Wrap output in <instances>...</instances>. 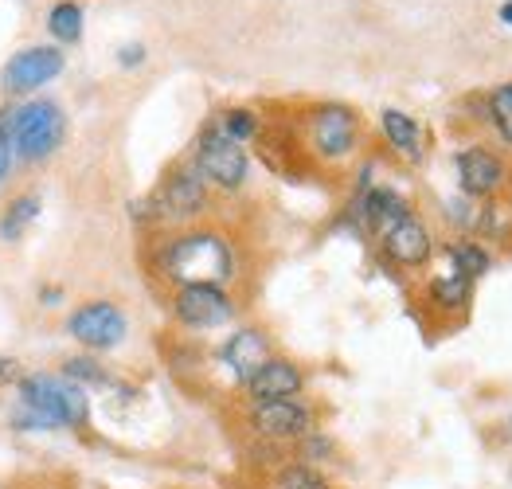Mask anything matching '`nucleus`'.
I'll use <instances>...</instances> for the list:
<instances>
[{
	"instance_id": "a878e982",
	"label": "nucleus",
	"mask_w": 512,
	"mask_h": 489,
	"mask_svg": "<svg viewBox=\"0 0 512 489\" xmlns=\"http://www.w3.org/2000/svg\"><path fill=\"white\" fill-rule=\"evenodd\" d=\"M20 380H24V364L16 356H0V388L20 384Z\"/></svg>"
},
{
	"instance_id": "0eeeda50",
	"label": "nucleus",
	"mask_w": 512,
	"mask_h": 489,
	"mask_svg": "<svg viewBox=\"0 0 512 489\" xmlns=\"http://www.w3.org/2000/svg\"><path fill=\"white\" fill-rule=\"evenodd\" d=\"M247 427L258 443L294 446L317 431V411L305 400H266L247 407Z\"/></svg>"
},
{
	"instance_id": "9b49d317",
	"label": "nucleus",
	"mask_w": 512,
	"mask_h": 489,
	"mask_svg": "<svg viewBox=\"0 0 512 489\" xmlns=\"http://www.w3.org/2000/svg\"><path fill=\"white\" fill-rule=\"evenodd\" d=\"M63 71V51L59 47H24L16 51L8 63H4V75L0 83L8 94H28V90H40L47 87L55 75Z\"/></svg>"
},
{
	"instance_id": "dca6fc26",
	"label": "nucleus",
	"mask_w": 512,
	"mask_h": 489,
	"mask_svg": "<svg viewBox=\"0 0 512 489\" xmlns=\"http://www.w3.org/2000/svg\"><path fill=\"white\" fill-rule=\"evenodd\" d=\"M380 134L384 141L403 157V161H411V165H419L423 157H427V141H423V126L411 118V114H403V110H395V106H387L380 110Z\"/></svg>"
},
{
	"instance_id": "20e7f679",
	"label": "nucleus",
	"mask_w": 512,
	"mask_h": 489,
	"mask_svg": "<svg viewBox=\"0 0 512 489\" xmlns=\"http://www.w3.org/2000/svg\"><path fill=\"white\" fill-rule=\"evenodd\" d=\"M364 122L344 102H317L301 118V149L321 165H344L360 153Z\"/></svg>"
},
{
	"instance_id": "f8f14e48",
	"label": "nucleus",
	"mask_w": 512,
	"mask_h": 489,
	"mask_svg": "<svg viewBox=\"0 0 512 489\" xmlns=\"http://www.w3.org/2000/svg\"><path fill=\"white\" fill-rule=\"evenodd\" d=\"M274 356V349H270V337L262 333V329H255V325H247V329H235L219 349H215V360L227 368V376L243 388L251 376H255L258 368L266 364Z\"/></svg>"
},
{
	"instance_id": "cd10ccee",
	"label": "nucleus",
	"mask_w": 512,
	"mask_h": 489,
	"mask_svg": "<svg viewBox=\"0 0 512 489\" xmlns=\"http://www.w3.org/2000/svg\"><path fill=\"white\" fill-rule=\"evenodd\" d=\"M501 20H505V24L512 28V0H509V4H501Z\"/></svg>"
},
{
	"instance_id": "393cba45",
	"label": "nucleus",
	"mask_w": 512,
	"mask_h": 489,
	"mask_svg": "<svg viewBox=\"0 0 512 489\" xmlns=\"http://www.w3.org/2000/svg\"><path fill=\"white\" fill-rule=\"evenodd\" d=\"M16 161V137H12V110H0V184L12 173Z\"/></svg>"
},
{
	"instance_id": "39448f33",
	"label": "nucleus",
	"mask_w": 512,
	"mask_h": 489,
	"mask_svg": "<svg viewBox=\"0 0 512 489\" xmlns=\"http://www.w3.org/2000/svg\"><path fill=\"white\" fill-rule=\"evenodd\" d=\"M192 165L200 169V177L212 184L215 192H243L251 180V153L227 137L215 122H208L196 137V153Z\"/></svg>"
},
{
	"instance_id": "c85d7f7f",
	"label": "nucleus",
	"mask_w": 512,
	"mask_h": 489,
	"mask_svg": "<svg viewBox=\"0 0 512 489\" xmlns=\"http://www.w3.org/2000/svg\"><path fill=\"white\" fill-rule=\"evenodd\" d=\"M509 208H512V173H509Z\"/></svg>"
},
{
	"instance_id": "6ab92c4d",
	"label": "nucleus",
	"mask_w": 512,
	"mask_h": 489,
	"mask_svg": "<svg viewBox=\"0 0 512 489\" xmlns=\"http://www.w3.org/2000/svg\"><path fill=\"white\" fill-rule=\"evenodd\" d=\"M270 489H333V482L321 474V466H309V462L294 458L270 474Z\"/></svg>"
},
{
	"instance_id": "6e6552de",
	"label": "nucleus",
	"mask_w": 512,
	"mask_h": 489,
	"mask_svg": "<svg viewBox=\"0 0 512 489\" xmlns=\"http://www.w3.org/2000/svg\"><path fill=\"white\" fill-rule=\"evenodd\" d=\"M169 313L176 317V325L208 333V329L231 325L239 306L227 294V286H180V290H172Z\"/></svg>"
},
{
	"instance_id": "4be33fe9",
	"label": "nucleus",
	"mask_w": 512,
	"mask_h": 489,
	"mask_svg": "<svg viewBox=\"0 0 512 489\" xmlns=\"http://www.w3.org/2000/svg\"><path fill=\"white\" fill-rule=\"evenodd\" d=\"M485 122L505 145H512V83H501L485 94Z\"/></svg>"
},
{
	"instance_id": "b1692460",
	"label": "nucleus",
	"mask_w": 512,
	"mask_h": 489,
	"mask_svg": "<svg viewBox=\"0 0 512 489\" xmlns=\"http://www.w3.org/2000/svg\"><path fill=\"white\" fill-rule=\"evenodd\" d=\"M63 376L75 380V384H83V388H110L114 384L110 372L94 356H71V360H63Z\"/></svg>"
},
{
	"instance_id": "423d86ee",
	"label": "nucleus",
	"mask_w": 512,
	"mask_h": 489,
	"mask_svg": "<svg viewBox=\"0 0 512 489\" xmlns=\"http://www.w3.org/2000/svg\"><path fill=\"white\" fill-rule=\"evenodd\" d=\"M67 134V118L51 98H32L12 110V137H16V157L20 161H43L51 157Z\"/></svg>"
},
{
	"instance_id": "4468645a",
	"label": "nucleus",
	"mask_w": 512,
	"mask_h": 489,
	"mask_svg": "<svg viewBox=\"0 0 512 489\" xmlns=\"http://www.w3.org/2000/svg\"><path fill=\"white\" fill-rule=\"evenodd\" d=\"M247 400L251 403H266V400H298L305 392V372L301 364L286 360V356H270L255 376L243 384Z\"/></svg>"
},
{
	"instance_id": "1a4fd4ad",
	"label": "nucleus",
	"mask_w": 512,
	"mask_h": 489,
	"mask_svg": "<svg viewBox=\"0 0 512 489\" xmlns=\"http://www.w3.org/2000/svg\"><path fill=\"white\" fill-rule=\"evenodd\" d=\"M458 188L466 200H493L509 184V161L493 145H466L454 153Z\"/></svg>"
},
{
	"instance_id": "bb28decb",
	"label": "nucleus",
	"mask_w": 512,
	"mask_h": 489,
	"mask_svg": "<svg viewBox=\"0 0 512 489\" xmlns=\"http://www.w3.org/2000/svg\"><path fill=\"white\" fill-rule=\"evenodd\" d=\"M118 63H122V67H137V63H145V47L126 44L122 51H118Z\"/></svg>"
},
{
	"instance_id": "5701e85b",
	"label": "nucleus",
	"mask_w": 512,
	"mask_h": 489,
	"mask_svg": "<svg viewBox=\"0 0 512 489\" xmlns=\"http://www.w3.org/2000/svg\"><path fill=\"white\" fill-rule=\"evenodd\" d=\"M215 126H219L227 137H235L239 145L258 141V134H262V118H258L251 106H227V110L215 118Z\"/></svg>"
},
{
	"instance_id": "c756f323",
	"label": "nucleus",
	"mask_w": 512,
	"mask_h": 489,
	"mask_svg": "<svg viewBox=\"0 0 512 489\" xmlns=\"http://www.w3.org/2000/svg\"><path fill=\"white\" fill-rule=\"evenodd\" d=\"M509 427H512V423H509Z\"/></svg>"
},
{
	"instance_id": "412c9836",
	"label": "nucleus",
	"mask_w": 512,
	"mask_h": 489,
	"mask_svg": "<svg viewBox=\"0 0 512 489\" xmlns=\"http://www.w3.org/2000/svg\"><path fill=\"white\" fill-rule=\"evenodd\" d=\"M47 32H51L59 44H79V40H83V8H79L75 0L51 4V12H47Z\"/></svg>"
},
{
	"instance_id": "9d476101",
	"label": "nucleus",
	"mask_w": 512,
	"mask_h": 489,
	"mask_svg": "<svg viewBox=\"0 0 512 489\" xmlns=\"http://www.w3.org/2000/svg\"><path fill=\"white\" fill-rule=\"evenodd\" d=\"M67 333L90 353H110L126 341L129 321L122 306H114V302H83L67 317Z\"/></svg>"
},
{
	"instance_id": "f257e3e1",
	"label": "nucleus",
	"mask_w": 512,
	"mask_h": 489,
	"mask_svg": "<svg viewBox=\"0 0 512 489\" xmlns=\"http://www.w3.org/2000/svg\"><path fill=\"white\" fill-rule=\"evenodd\" d=\"M153 274L172 290H180V286H227L235 278V247L215 227H180L157 243Z\"/></svg>"
},
{
	"instance_id": "ddd939ff",
	"label": "nucleus",
	"mask_w": 512,
	"mask_h": 489,
	"mask_svg": "<svg viewBox=\"0 0 512 489\" xmlns=\"http://www.w3.org/2000/svg\"><path fill=\"white\" fill-rule=\"evenodd\" d=\"M380 251L391 267L399 270H423L434 259V235L419 216H407L399 227H391L380 239Z\"/></svg>"
},
{
	"instance_id": "7ed1b4c3",
	"label": "nucleus",
	"mask_w": 512,
	"mask_h": 489,
	"mask_svg": "<svg viewBox=\"0 0 512 489\" xmlns=\"http://www.w3.org/2000/svg\"><path fill=\"white\" fill-rule=\"evenodd\" d=\"M212 208V184L200 177L196 165H176L169 169L161 184L137 204V220L153 223V227H188L200 216H208Z\"/></svg>"
},
{
	"instance_id": "aec40b11",
	"label": "nucleus",
	"mask_w": 512,
	"mask_h": 489,
	"mask_svg": "<svg viewBox=\"0 0 512 489\" xmlns=\"http://www.w3.org/2000/svg\"><path fill=\"white\" fill-rule=\"evenodd\" d=\"M36 216H40V196H36V192L16 196V200L4 208V216H0V239H4V243H16V239L28 231V223H36Z\"/></svg>"
},
{
	"instance_id": "2eb2a0df",
	"label": "nucleus",
	"mask_w": 512,
	"mask_h": 489,
	"mask_svg": "<svg viewBox=\"0 0 512 489\" xmlns=\"http://www.w3.org/2000/svg\"><path fill=\"white\" fill-rule=\"evenodd\" d=\"M407 216H415V212H411V204H407L395 188H387V184H372V188H364V192H360V200H356V220L364 223L376 239H384L387 231H391V227H399Z\"/></svg>"
},
{
	"instance_id": "a211bd4d",
	"label": "nucleus",
	"mask_w": 512,
	"mask_h": 489,
	"mask_svg": "<svg viewBox=\"0 0 512 489\" xmlns=\"http://www.w3.org/2000/svg\"><path fill=\"white\" fill-rule=\"evenodd\" d=\"M446 259H450V267H454V274H466V278H481V274H489V267H493V255L477 243V239H450L446 243Z\"/></svg>"
},
{
	"instance_id": "f3484780",
	"label": "nucleus",
	"mask_w": 512,
	"mask_h": 489,
	"mask_svg": "<svg viewBox=\"0 0 512 489\" xmlns=\"http://www.w3.org/2000/svg\"><path fill=\"white\" fill-rule=\"evenodd\" d=\"M473 302V278L466 274H434L427 282V306L434 313H442V317H458V313H466Z\"/></svg>"
},
{
	"instance_id": "f03ea898",
	"label": "nucleus",
	"mask_w": 512,
	"mask_h": 489,
	"mask_svg": "<svg viewBox=\"0 0 512 489\" xmlns=\"http://www.w3.org/2000/svg\"><path fill=\"white\" fill-rule=\"evenodd\" d=\"M16 388H20V411L12 415V427H20V431H59V427L83 431L90 419L86 388L67 380L63 372L59 376L32 372Z\"/></svg>"
}]
</instances>
